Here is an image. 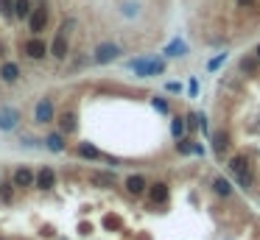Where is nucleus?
<instances>
[{
    "instance_id": "33",
    "label": "nucleus",
    "mask_w": 260,
    "mask_h": 240,
    "mask_svg": "<svg viewBox=\"0 0 260 240\" xmlns=\"http://www.w3.org/2000/svg\"><path fill=\"white\" fill-rule=\"evenodd\" d=\"M0 53H3V42H0Z\"/></svg>"
},
{
    "instance_id": "13",
    "label": "nucleus",
    "mask_w": 260,
    "mask_h": 240,
    "mask_svg": "<svg viewBox=\"0 0 260 240\" xmlns=\"http://www.w3.org/2000/svg\"><path fill=\"white\" fill-rule=\"evenodd\" d=\"M126 190L132 193V196H143V193L148 190V182H145L140 173H134V176H129V179H126Z\"/></svg>"
},
{
    "instance_id": "14",
    "label": "nucleus",
    "mask_w": 260,
    "mask_h": 240,
    "mask_svg": "<svg viewBox=\"0 0 260 240\" xmlns=\"http://www.w3.org/2000/svg\"><path fill=\"white\" fill-rule=\"evenodd\" d=\"M163 53H165V56H171V59H176V56H185V53H188V42L176 36V39H171V42L165 45Z\"/></svg>"
},
{
    "instance_id": "7",
    "label": "nucleus",
    "mask_w": 260,
    "mask_h": 240,
    "mask_svg": "<svg viewBox=\"0 0 260 240\" xmlns=\"http://www.w3.org/2000/svg\"><path fill=\"white\" fill-rule=\"evenodd\" d=\"M20 126V112L14 106H0V132H14Z\"/></svg>"
},
{
    "instance_id": "5",
    "label": "nucleus",
    "mask_w": 260,
    "mask_h": 240,
    "mask_svg": "<svg viewBox=\"0 0 260 240\" xmlns=\"http://www.w3.org/2000/svg\"><path fill=\"white\" fill-rule=\"evenodd\" d=\"M230 173L238 179V185L243 187V190H249L252 187V170H249V162H246V156H232L230 159Z\"/></svg>"
},
{
    "instance_id": "1",
    "label": "nucleus",
    "mask_w": 260,
    "mask_h": 240,
    "mask_svg": "<svg viewBox=\"0 0 260 240\" xmlns=\"http://www.w3.org/2000/svg\"><path fill=\"white\" fill-rule=\"evenodd\" d=\"M73 25H76V20H65V23L56 28V34H54V42H50V48H48V53L54 56V59H67V50H70V31H73Z\"/></svg>"
},
{
    "instance_id": "22",
    "label": "nucleus",
    "mask_w": 260,
    "mask_h": 240,
    "mask_svg": "<svg viewBox=\"0 0 260 240\" xmlns=\"http://www.w3.org/2000/svg\"><path fill=\"white\" fill-rule=\"evenodd\" d=\"M12 198H14V185H0V201L12 204Z\"/></svg>"
},
{
    "instance_id": "25",
    "label": "nucleus",
    "mask_w": 260,
    "mask_h": 240,
    "mask_svg": "<svg viewBox=\"0 0 260 240\" xmlns=\"http://www.w3.org/2000/svg\"><path fill=\"white\" fill-rule=\"evenodd\" d=\"M92 182H95V185H101V187H112V176L109 173H92Z\"/></svg>"
},
{
    "instance_id": "32",
    "label": "nucleus",
    "mask_w": 260,
    "mask_h": 240,
    "mask_svg": "<svg viewBox=\"0 0 260 240\" xmlns=\"http://www.w3.org/2000/svg\"><path fill=\"white\" fill-rule=\"evenodd\" d=\"M254 56H257V62H260V45H257V48H254Z\"/></svg>"
},
{
    "instance_id": "8",
    "label": "nucleus",
    "mask_w": 260,
    "mask_h": 240,
    "mask_svg": "<svg viewBox=\"0 0 260 240\" xmlns=\"http://www.w3.org/2000/svg\"><path fill=\"white\" fill-rule=\"evenodd\" d=\"M34 187H36V190H54V187H56V170H54V168L36 170V176H34Z\"/></svg>"
},
{
    "instance_id": "4",
    "label": "nucleus",
    "mask_w": 260,
    "mask_h": 240,
    "mask_svg": "<svg viewBox=\"0 0 260 240\" xmlns=\"http://www.w3.org/2000/svg\"><path fill=\"white\" fill-rule=\"evenodd\" d=\"M25 23H28L31 36H39V34H42L45 25H48V6H45V0L34 3V9H31V17L25 20Z\"/></svg>"
},
{
    "instance_id": "29",
    "label": "nucleus",
    "mask_w": 260,
    "mask_h": 240,
    "mask_svg": "<svg viewBox=\"0 0 260 240\" xmlns=\"http://www.w3.org/2000/svg\"><path fill=\"white\" fill-rule=\"evenodd\" d=\"M165 90H168V92H182V84H179V81H168Z\"/></svg>"
},
{
    "instance_id": "31",
    "label": "nucleus",
    "mask_w": 260,
    "mask_h": 240,
    "mask_svg": "<svg viewBox=\"0 0 260 240\" xmlns=\"http://www.w3.org/2000/svg\"><path fill=\"white\" fill-rule=\"evenodd\" d=\"M196 92H199V81L193 78V81H190V95H196Z\"/></svg>"
},
{
    "instance_id": "16",
    "label": "nucleus",
    "mask_w": 260,
    "mask_h": 240,
    "mask_svg": "<svg viewBox=\"0 0 260 240\" xmlns=\"http://www.w3.org/2000/svg\"><path fill=\"white\" fill-rule=\"evenodd\" d=\"M34 3L31 0H14V20H28Z\"/></svg>"
},
{
    "instance_id": "24",
    "label": "nucleus",
    "mask_w": 260,
    "mask_h": 240,
    "mask_svg": "<svg viewBox=\"0 0 260 240\" xmlns=\"http://www.w3.org/2000/svg\"><path fill=\"white\" fill-rule=\"evenodd\" d=\"M227 59H230V53H218L216 59H210V62H207V70H218L221 65H227Z\"/></svg>"
},
{
    "instance_id": "9",
    "label": "nucleus",
    "mask_w": 260,
    "mask_h": 240,
    "mask_svg": "<svg viewBox=\"0 0 260 240\" xmlns=\"http://www.w3.org/2000/svg\"><path fill=\"white\" fill-rule=\"evenodd\" d=\"M34 170L31 168H17L14 170V176H12V185H14V190H25V187H34Z\"/></svg>"
},
{
    "instance_id": "3",
    "label": "nucleus",
    "mask_w": 260,
    "mask_h": 240,
    "mask_svg": "<svg viewBox=\"0 0 260 240\" xmlns=\"http://www.w3.org/2000/svg\"><path fill=\"white\" fill-rule=\"evenodd\" d=\"M56 120V106H54V98L42 95L39 101L34 103V123L36 126H48Z\"/></svg>"
},
{
    "instance_id": "10",
    "label": "nucleus",
    "mask_w": 260,
    "mask_h": 240,
    "mask_svg": "<svg viewBox=\"0 0 260 240\" xmlns=\"http://www.w3.org/2000/svg\"><path fill=\"white\" fill-rule=\"evenodd\" d=\"M25 53H28V59L39 62V59H45V53H48V45H45L39 36H31L28 42H25Z\"/></svg>"
},
{
    "instance_id": "6",
    "label": "nucleus",
    "mask_w": 260,
    "mask_h": 240,
    "mask_svg": "<svg viewBox=\"0 0 260 240\" xmlns=\"http://www.w3.org/2000/svg\"><path fill=\"white\" fill-rule=\"evenodd\" d=\"M118 56H121V45L118 42H101L92 50V62H95V65H112Z\"/></svg>"
},
{
    "instance_id": "2",
    "label": "nucleus",
    "mask_w": 260,
    "mask_h": 240,
    "mask_svg": "<svg viewBox=\"0 0 260 240\" xmlns=\"http://www.w3.org/2000/svg\"><path fill=\"white\" fill-rule=\"evenodd\" d=\"M129 70L140 78H151V76H163L165 73V62L163 59H132Z\"/></svg>"
},
{
    "instance_id": "20",
    "label": "nucleus",
    "mask_w": 260,
    "mask_h": 240,
    "mask_svg": "<svg viewBox=\"0 0 260 240\" xmlns=\"http://www.w3.org/2000/svg\"><path fill=\"white\" fill-rule=\"evenodd\" d=\"M121 14H123V17H137V14H140V3H137V0H123V3H121Z\"/></svg>"
},
{
    "instance_id": "28",
    "label": "nucleus",
    "mask_w": 260,
    "mask_h": 240,
    "mask_svg": "<svg viewBox=\"0 0 260 240\" xmlns=\"http://www.w3.org/2000/svg\"><path fill=\"white\" fill-rule=\"evenodd\" d=\"M176 148H179L182 154H190V148H193V145H190L188 140H179V143H176Z\"/></svg>"
},
{
    "instance_id": "17",
    "label": "nucleus",
    "mask_w": 260,
    "mask_h": 240,
    "mask_svg": "<svg viewBox=\"0 0 260 240\" xmlns=\"http://www.w3.org/2000/svg\"><path fill=\"white\" fill-rule=\"evenodd\" d=\"M213 190H216V196H224V198L232 196V185L224 176H216V179H213Z\"/></svg>"
},
{
    "instance_id": "21",
    "label": "nucleus",
    "mask_w": 260,
    "mask_h": 240,
    "mask_svg": "<svg viewBox=\"0 0 260 240\" xmlns=\"http://www.w3.org/2000/svg\"><path fill=\"white\" fill-rule=\"evenodd\" d=\"M151 198H154V201H160V204L168 201V187H165L163 182H160V185H151Z\"/></svg>"
},
{
    "instance_id": "27",
    "label": "nucleus",
    "mask_w": 260,
    "mask_h": 240,
    "mask_svg": "<svg viewBox=\"0 0 260 240\" xmlns=\"http://www.w3.org/2000/svg\"><path fill=\"white\" fill-rule=\"evenodd\" d=\"M254 67H257V56H254V59H243L241 62V70L243 73H254Z\"/></svg>"
},
{
    "instance_id": "30",
    "label": "nucleus",
    "mask_w": 260,
    "mask_h": 240,
    "mask_svg": "<svg viewBox=\"0 0 260 240\" xmlns=\"http://www.w3.org/2000/svg\"><path fill=\"white\" fill-rule=\"evenodd\" d=\"M235 3H238V6H241V9H252L254 3H257V0H235Z\"/></svg>"
},
{
    "instance_id": "18",
    "label": "nucleus",
    "mask_w": 260,
    "mask_h": 240,
    "mask_svg": "<svg viewBox=\"0 0 260 240\" xmlns=\"http://www.w3.org/2000/svg\"><path fill=\"white\" fill-rule=\"evenodd\" d=\"M185 132H188V123H185V117H174L171 120V137L179 143V140H185Z\"/></svg>"
},
{
    "instance_id": "23",
    "label": "nucleus",
    "mask_w": 260,
    "mask_h": 240,
    "mask_svg": "<svg viewBox=\"0 0 260 240\" xmlns=\"http://www.w3.org/2000/svg\"><path fill=\"white\" fill-rule=\"evenodd\" d=\"M0 14L6 20H14V0H0Z\"/></svg>"
},
{
    "instance_id": "12",
    "label": "nucleus",
    "mask_w": 260,
    "mask_h": 240,
    "mask_svg": "<svg viewBox=\"0 0 260 240\" xmlns=\"http://www.w3.org/2000/svg\"><path fill=\"white\" fill-rule=\"evenodd\" d=\"M45 148L48 151H54V154H62L65 151V134L62 132H50V134H45Z\"/></svg>"
},
{
    "instance_id": "26",
    "label": "nucleus",
    "mask_w": 260,
    "mask_h": 240,
    "mask_svg": "<svg viewBox=\"0 0 260 240\" xmlns=\"http://www.w3.org/2000/svg\"><path fill=\"white\" fill-rule=\"evenodd\" d=\"M151 106L157 109L160 114H168V103H165L163 98H151Z\"/></svg>"
},
{
    "instance_id": "11",
    "label": "nucleus",
    "mask_w": 260,
    "mask_h": 240,
    "mask_svg": "<svg viewBox=\"0 0 260 240\" xmlns=\"http://www.w3.org/2000/svg\"><path fill=\"white\" fill-rule=\"evenodd\" d=\"M0 81H3V84H17L20 81V65L3 62V65H0Z\"/></svg>"
},
{
    "instance_id": "19",
    "label": "nucleus",
    "mask_w": 260,
    "mask_h": 240,
    "mask_svg": "<svg viewBox=\"0 0 260 240\" xmlns=\"http://www.w3.org/2000/svg\"><path fill=\"white\" fill-rule=\"evenodd\" d=\"M59 129H62V134H73L76 132V114L73 112H65L59 117Z\"/></svg>"
},
{
    "instance_id": "15",
    "label": "nucleus",
    "mask_w": 260,
    "mask_h": 240,
    "mask_svg": "<svg viewBox=\"0 0 260 240\" xmlns=\"http://www.w3.org/2000/svg\"><path fill=\"white\" fill-rule=\"evenodd\" d=\"M79 156H81V159H90V162H98V159H107V156H103L101 151L95 148V145H90V143H79Z\"/></svg>"
}]
</instances>
